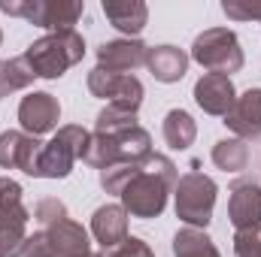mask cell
<instances>
[{
    "label": "cell",
    "mask_w": 261,
    "mask_h": 257,
    "mask_svg": "<svg viewBox=\"0 0 261 257\" xmlns=\"http://www.w3.org/2000/svg\"><path fill=\"white\" fill-rule=\"evenodd\" d=\"M110 257H155V251H152L143 239L128 236V239H125V242H122V245H119V248H116Z\"/></svg>",
    "instance_id": "cell-28"
},
{
    "label": "cell",
    "mask_w": 261,
    "mask_h": 257,
    "mask_svg": "<svg viewBox=\"0 0 261 257\" xmlns=\"http://www.w3.org/2000/svg\"><path fill=\"white\" fill-rule=\"evenodd\" d=\"M222 12L234 21H261V0H225Z\"/></svg>",
    "instance_id": "cell-27"
},
{
    "label": "cell",
    "mask_w": 261,
    "mask_h": 257,
    "mask_svg": "<svg viewBox=\"0 0 261 257\" xmlns=\"http://www.w3.org/2000/svg\"><path fill=\"white\" fill-rule=\"evenodd\" d=\"M61 121V103L58 97H52L49 91H34L28 97H21L18 103V124L31 136H43L52 133Z\"/></svg>",
    "instance_id": "cell-10"
},
{
    "label": "cell",
    "mask_w": 261,
    "mask_h": 257,
    "mask_svg": "<svg viewBox=\"0 0 261 257\" xmlns=\"http://www.w3.org/2000/svg\"><path fill=\"white\" fill-rule=\"evenodd\" d=\"M237 100V91H234V82L231 76H219V73H206L195 82V103L206 112V115H216V118H225L231 112Z\"/></svg>",
    "instance_id": "cell-14"
},
{
    "label": "cell",
    "mask_w": 261,
    "mask_h": 257,
    "mask_svg": "<svg viewBox=\"0 0 261 257\" xmlns=\"http://www.w3.org/2000/svg\"><path fill=\"white\" fill-rule=\"evenodd\" d=\"M225 124L237 133V139L261 136V88H249L234 100L231 112L225 115Z\"/></svg>",
    "instance_id": "cell-16"
},
{
    "label": "cell",
    "mask_w": 261,
    "mask_h": 257,
    "mask_svg": "<svg viewBox=\"0 0 261 257\" xmlns=\"http://www.w3.org/2000/svg\"><path fill=\"white\" fill-rule=\"evenodd\" d=\"M173 257H222L206 230L182 227L173 233Z\"/></svg>",
    "instance_id": "cell-20"
},
{
    "label": "cell",
    "mask_w": 261,
    "mask_h": 257,
    "mask_svg": "<svg viewBox=\"0 0 261 257\" xmlns=\"http://www.w3.org/2000/svg\"><path fill=\"white\" fill-rule=\"evenodd\" d=\"M216 194L219 185L203 176V173H186L179 176L176 188H173V209H176V218L186 221L189 227L195 230H206V224L213 221V209H216Z\"/></svg>",
    "instance_id": "cell-5"
},
{
    "label": "cell",
    "mask_w": 261,
    "mask_h": 257,
    "mask_svg": "<svg viewBox=\"0 0 261 257\" xmlns=\"http://www.w3.org/2000/svg\"><path fill=\"white\" fill-rule=\"evenodd\" d=\"M88 136L91 133L79 124H64L49 142H43L37 179H67L73 173V164L85 157Z\"/></svg>",
    "instance_id": "cell-7"
},
{
    "label": "cell",
    "mask_w": 261,
    "mask_h": 257,
    "mask_svg": "<svg viewBox=\"0 0 261 257\" xmlns=\"http://www.w3.org/2000/svg\"><path fill=\"white\" fill-rule=\"evenodd\" d=\"M189 58L197 61L206 73H219V76H231L243 70V49L231 27H206L203 34H197Z\"/></svg>",
    "instance_id": "cell-6"
},
{
    "label": "cell",
    "mask_w": 261,
    "mask_h": 257,
    "mask_svg": "<svg viewBox=\"0 0 261 257\" xmlns=\"http://www.w3.org/2000/svg\"><path fill=\"white\" fill-rule=\"evenodd\" d=\"M213 164L219 170H225V173H243L249 167V145H246V139H237V136L219 139L213 145Z\"/></svg>",
    "instance_id": "cell-21"
},
{
    "label": "cell",
    "mask_w": 261,
    "mask_h": 257,
    "mask_svg": "<svg viewBox=\"0 0 261 257\" xmlns=\"http://www.w3.org/2000/svg\"><path fill=\"white\" fill-rule=\"evenodd\" d=\"M0 46H3V30H0Z\"/></svg>",
    "instance_id": "cell-30"
},
{
    "label": "cell",
    "mask_w": 261,
    "mask_h": 257,
    "mask_svg": "<svg viewBox=\"0 0 261 257\" xmlns=\"http://www.w3.org/2000/svg\"><path fill=\"white\" fill-rule=\"evenodd\" d=\"M0 12L46 27L49 34H58V30H76L73 24L82 18L85 0H0Z\"/></svg>",
    "instance_id": "cell-4"
},
{
    "label": "cell",
    "mask_w": 261,
    "mask_h": 257,
    "mask_svg": "<svg viewBox=\"0 0 261 257\" xmlns=\"http://www.w3.org/2000/svg\"><path fill=\"white\" fill-rule=\"evenodd\" d=\"M189 61L192 58L179 46H152L146 52V67H149L152 79L155 82H164V85L179 82L189 73Z\"/></svg>",
    "instance_id": "cell-17"
},
{
    "label": "cell",
    "mask_w": 261,
    "mask_h": 257,
    "mask_svg": "<svg viewBox=\"0 0 261 257\" xmlns=\"http://www.w3.org/2000/svg\"><path fill=\"white\" fill-rule=\"evenodd\" d=\"M228 218H231L234 230H258L261 227V182L240 179V182L231 185Z\"/></svg>",
    "instance_id": "cell-11"
},
{
    "label": "cell",
    "mask_w": 261,
    "mask_h": 257,
    "mask_svg": "<svg viewBox=\"0 0 261 257\" xmlns=\"http://www.w3.org/2000/svg\"><path fill=\"white\" fill-rule=\"evenodd\" d=\"M88 91L107 100V106H119L125 112H137L143 103V82L130 73H110L94 67L88 73Z\"/></svg>",
    "instance_id": "cell-8"
},
{
    "label": "cell",
    "mask_w": 261,
    "mask_h": 257,
    "mask_svg": "<svg viewBox=\"0 0 261 257\" xmlns=\"http://www.w3.org/2000/svg\"><path fill=\"white\" fill-rule=\"evenodd\" d=\"M34 70L28 67V61L18 55V58H9V61H0V100L15 94V91H24L31 82H34Z\"/></svg>",
    "instance_id": "cell-22"
},
{
    "label": "cell",
    "mask_w": 261,
    "mask_h": 257,
    "mask_svg": "<svg viewBox=\"0 0 261 257\" xmlns=\"http://www.w3.org/2000/svg\"><path fill=\"white\" fill-rule=\"evenodd\" d=\"M21 185L15 179H0V218H21V221H31V212L24 206V197H21Z\"/></svg>",
    "instance_id": "cell-24"
},
{
    "label": "cell",
    "mask_w": 261,
    "mask_h": 257,
    "mask_svg": "<svg viewBox=\"0 0 261 257\" xmlns=\"http://www.w3.org/2000/svg\"><path fill=\"white\" fill-rule=\"evenodd\" d=\"M103 15L116 30H122L128 40H137L149 21V6L143 0H103Z\"/></svg>",
    "instance_id": "cell-18"
},
{
    "label": "cell",
    "mask_w": 261,
    "mask_h": 257,
    "mask_svg": "<svg viewBox=\"0 0 261 257\" xmlns=\"http://www.w3.org/2000/svg\"><path fill=\"white\" fill-rule=\"evenodd\" d=\"M21 58L28 61L37 79H61L70 67H76L85 58V40L76 30L46 34V37L34 40Z\"/></svg>",
    "instance_id": "cell-2"
},
{
    "label": "cell",
    "mask_w": 261,
    "mask_h": 257,
    "mask_svg": "<svg viewBox=\"0 0 261 257\" xmlns=\"http://www.w3.org/2000/svg\"><path fill=\"white\" fill-rule=\"evenodd\" d=\"M43 142L24 130H3L0 133V167L3 170H21L24 176L37 179Z\"/></svg>",
    "instance_id": "cell-9"
},
{
    "label": "cell",
    "mask_w": 261,
    "mask_h": 257,
    "mask_svg": "<svg viewBox=\"0 0 261 257\" xmlns=\"http://www.w3.org/2000/svg\"><path fill=\"white\" fill-rule=\"evenodd\" d=\"M152 154V136L146 127H130L119 133H91L85 148V164L94 170H107L113 164H137Z\"/></svg>",
    "instance_id": "cell-3"
},
{
    "label": "cell",
    "mask_w": 261,
    "mask_h": 257,
    "mask_svg": "<svg viewBox=\"0 0 261 257\" xmlns=\"http://www.w3.org/2000/svg\"><path fill=\"white\" fill-rule=\"evenodd\" d=\"M137 127V112H125L119 106H107L97 112L94 121V133H119V130H130Z\"/></svg>",
    "instance_id": "cell-25"
},
{
    "label": "cell",
    "mask_w": 261,
    "mask_h": 257,
    "mask_svg": "<svg viewBox=\"0 0 261 257\" xmlns=\"http://www.w3.org/2000/svg\"><path fill=\"white\" fill-rule=\"evenodd\" d=\"M64 218H70V215H67V206L58 197H46V200H40V203L34 206V221H37L40 227H49V224H55V221H64Z\"/></svg>",
    "instance_id": "cell-26"
},
{
    "label": "cell",
    "mask_w": 261,
    "mask_h": 257,
    "mask_svg": "<svg viewBox=\"0 0 261 257\" xmlns=\"http://www.w3.org/2000/svg\"><path fill=\"white\" fill-rule=\"evenodd\" d=\"M91 236L100 245L103 257H110L128 239V212L122 209V203H107V206L94 209V215H91Z\"/></svg>",
    "instance_id": "cell-12"
},
{
    "label": "cell",
    "mask_w": 261,
    "mask_h": 257,
    "mask_svg": "<svg viewBox=\"0 0 261 257\" xmlns=\"http://www.w3.org/2000/svg\"><path fill=\"white\" fill-rule=\"evenodd\" d=\"M28 221L0 218V257H24L28 248Z\"/></svg>",
    "instance_id": "cell-23"
},
{
    "label": "cell",
    "mask_w": 261,
    "mask_h": 257,
    "mask_svg": "<svg viewBox=\"0 0 261 257\" xmlns=\"http://www.w3.org/2000/svg\"><path fill=\"white\" fill-rule=\"evenodd\" d=\"M176 182H179L176 164H173L167 154L152 151V154L140 164V170L134 173V179H130L128 185L122 188V194H119L122 209H125L128 215H134V218H143V221L158 218V215L167 209V197L173 194Z\"/></svg>",
    "instance_id": "cell-1"
},
{
    "label": "cell",
    "mask_w": 261,
    "mask_h": 257,
    "mask_svg": "<svg viewBox=\"0 0 261 257\" xmlns=\"http://www.w3.org/2000/svg\"><path fill=\"white\" fill-rule=\"evenodd\" d=\"M79 257H103V251H88V254H79Z\"/></svg>",
    "instance_id": "cell-29"
},
{
    "label": "cell",
    "mask_w": 261,
    "mask_h": 257,
    "mask_svg": "<svg viewBox=\"0 0 261 257\" xmlns=\"http://www.w3.org/2000/svg\"><path fill=\"white\" fill-rule=\"evenodd\" d=\"M40 236H43V242H46L52 257H79L91 251L88 230L79 221H73V218L55 221L49 227H40Z\"/></svg>",
    "instance_id": "cell-13"
},
{
    "label": "cell",
    "mask_w": 261,
    "mask_h": 257,
    "mask_svg": "<svg viewBox=\"0 0 261 257\" xmlns=\"http://www.w3.org/2000/svg\"><path fill=\"white\" fill-rule=\"evenodd\" d=\"M146 52H149V46L140 40H128V37L107 40L97 49V67L110 70V73H130L134 76L137 67H146Z\"/></svg>",
    "instance_id": "cell-15"
},
{
    "label": "cell",
    "mask_w": 261,
    "mask_h": 257,
    "mask_svg": "<svg viewBox=\"0 0 261 257\" xmlns=\"http://www.w3.org/2000/svg\"><path fill=\"white\" fill-rule=\"evenodd\" d=\"M161 133H164V142H167L173 151H186V148L197 139V124L186 109H170V112L164 115Z\"/></svg>",
    "instance_id": "cell-19"
}]
</instances>
